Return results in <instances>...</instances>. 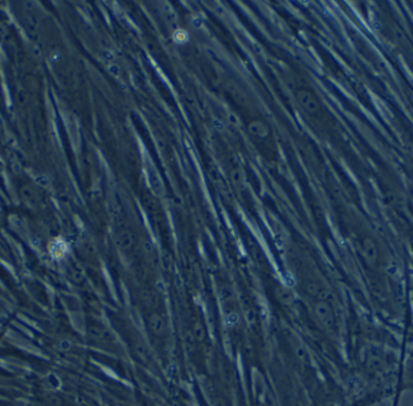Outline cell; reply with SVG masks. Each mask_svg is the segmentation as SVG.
<instances>
[{"mask_svg": "<svg viewBox=\"0 0 413 406\" xmlns=\"http://www.w3.org/2000/svg\"><path fill=\"white\" fill-rule=\"evenodd\" d=\"M238 317H237L236 313H231L227 315V323H229V324H236L237 322H238Z\"/></svg>", "mask_w": 413, "mask_h": 406, "instance_id": "6", "label": "cell"}, {"mask_svg": "<svg viewBox=\"0 0 413 406\" xmlns=\"http://www.w3.org/2000/svg\"><path fill=\"white\" fill-rule=\"evenodd\" d=\"M248 129L255 138L261 139V141H266L271 137V129L267 123L262 120H252L248 125Z\"/></svg>", "mask_w": 413, "mask_h": 406, "instance_id": "2", "label": "cell"}, {"mask_svg": "<svg viewBox=\"0 0 413 406\" xmlns=\"http://www.w3.org/2000/svg\"><path fill=\"white\" fill-rule=\"evenodd\" d=\"M149 325H150V330L155 335L162 336L167 333V320L163 315L159 313L152 314L149 319Z\"/></svg>", "mask_w": 413, "mask_h": 406, "instance_id": "3", "label": "cell"}, {"mask_svg": "<svg viewBox=\"0 0 413 406\" xmlns=\"http://www.w3.org/2000/svg\"><path fill=\"white\" fill-rule=\"evenodd\" d=\"M296 100H298V103L300 104L302 109L306 111V113L311 114V115H317L320 109H321V104H320L319 99L311 90H298V91L296 92Z\"/></svg>", "mask_w": 413, "mask_h": 406, "instance_id": "1", "label": "cell"}, {"mask_svg": "<svg viewBox=\"0 0 413 406\" xmlns=\"http://www.w3.org/2000/svg\"><path fill=\"white\" fill-rule=\"evenodd\" d=\"M316 313L325 325L330 327V325L332 324V314H331V311H330V307L327 306L326 304L320 302V304L317 305Z\"/></svg>", "mask_w": 413, "mask_h": 406, "instance_id": "4", "label": "cell"}, {"mask_svg": "<svg viewBox=\"0 0 413 406\" xmlns=\"http://www.w3.org/2000/svg\"><path fill=\"white\" fill-rule=\"evenodd\" d=\"M192 334H193V336H195V338L203 340L206 336V330L202 324H200V323H195V325H193V328H192Z\"/></svg>", "mask_w": 413, "mask_h": 406, "instance_id": "5", "label": "cell"}]
</instances>
